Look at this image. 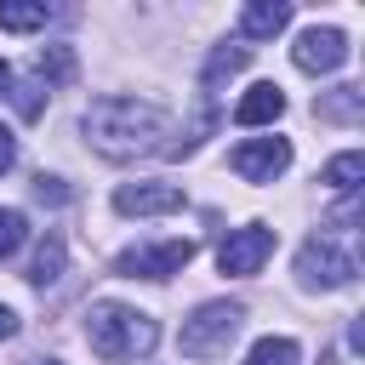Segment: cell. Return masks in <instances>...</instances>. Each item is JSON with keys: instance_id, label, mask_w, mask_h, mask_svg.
Masks as SVG:
<instances>
[{"instance_id": "6da1fadb", "label": "cell", "mask_w": 365, "mask_h": 365, "mask_svg": "<svg viewBox=\"0 0 365 365\" xmlns=\"http://www.w3.org/2000/svg\"><path fill=\"white\" fill-rule=\"evenodd\" d=\"M80 131L103 160H137V154L165 148L160 137L171 131V120L160 103H143V97H97L80 114Z\"/></svg>"}, {"instance_id": "7a4b0ae2", "label": "cell", "mask_w": 365, "mask_h": 365, "mask_svg": "<svg viewBox=\"0 0 365 365\" xmlns=\"http://www.w3.org/2000/svg\"><path fill=\"white\" fill-rule=\"evenodd\" d=\"M86 342H91L97 359L125 365V359H148V354H154L160 325H154V314H143V308H131V302H91V314H86Z\"/></svg>"}, {"instance_id": "3957f363", "label": "cell", "mask_w": 365, "mask_h": 365, "mask_svg": "<svg viewBox=\"0 0 365 365\" xmlns=\"http://www.w3.org/2000/svg\"><path fill=\"white\" fill-rule=\"evenodd\" d=\"M240 325H245V308H240V302H228V297L200 302V308L182 319L177 348H182V359H217V354H228V348H234Z\"/></svg>"}, {"instance_id": "277c9868", "label": "cell", "mask_w": 365, "mask_h": 365, "mask_svg": "<svg viewBox=\"0 0 365 365\" xmlns=\"http://www.w3.org/2000/svg\"><path fill=\"white\" fill-rule=\"evenodd\" d=\"M194 262V240H148V245H125L114 257V274L125 279H171Z\"/></svg>"}, {"instance_id": "5b68a950", "label": "cell", "mask_w": 365, "mask_h": 365, "mask_svg": "<svg viewBox=\"0 0 365 365\" xmlns=\"http://www.w3.org/2000/svg\"><path fill=\"white\" fill-rule=\"evenodd\" d=\"M354 274H359V262L336 245V240H302V251H297V279L308 285V291H342V285H354Z\"/></svg>"}, {"instance_id": "8992f818", "label": "cell", "mask_w": 365, "mask_h": 365, "mask_svg": "<svg viewBox=\"0 0 365 365\" xmlns=\"http://www.w3.org/2000/svg\"><path fill=\"white\" fill-rule=\"evenodd\" d=\"M274 257V228L268 222H245V228H228V240L217 245V268L234 274V279H251L262 274V262Z\"/></svg>"}, {"instance_id": "52a82bcc", "label": "cell", "mask_w": 365, "mask_h": 365, "mask_svg": "<svg viewBox=\"0 0 365 365\" xmlns=\"http://www.w3.org/2000/svg\"><path fill=\"white\" fill-rule=\"evenodd\" d=\"M291 63H297L302 74H336V68L348 63V34H342V29H331V23H314V29H302V34H297Z\"/></svg>"}, {"instance_id": "ba28073f", "label": "cell", "mask_w": 365, "mask_h": 365, "mask_svg": "<svg viewBox=\"0 0 365 365\" xmlns=\"http://www.w3.org/2000/svg\"><path fill=\"white\" fill-rule=\"evenodd\" d=\"M228 165H234L245 182H274V177L291 171V143H285V137H245V143H234Z\"/></svg>"}, {"instance_id": "9c48e42d", "label": "cell", "mask_w": 365, "mask_h": 365, "mask_svg": "<svg viewBox=\"0 0 365 365\" xmlns=\"http://www.w3.org/2000/svg\"><path fill=\"white\" fill-rule=\"evenodd\" d=\"M114 211H120V217H171V211H182V188H177V182H160V177H148V182H120V188H114Z\"/></svg>"}, {"instance_id": "30bf717a", "label": "cell", "mask_w": 365, "mask_h": 365, "mask_svg": "<svg viewBox=\"0 0 365 365\" xmlns=\"http://www.w3.org/2000/svg\"><path fill=\"white\" fill-rule=\"evenodd\" d=\"M279 114H285V91H279L274 80H257V86H251V91L234 103V120H240L245 131H257V125H274Z\"/></svg>"}, {"instance_id": "8fae6325", "label": "cell", "mask_w": 365, "mask_h": 365, "mask_svg": "<svg viewBox=\"0 0 365 365\" xmlns=\"http://www.w3.org/2000/svg\"><path fill=\"white\" fill-rule=\"evenodd\" d=\"M285 23H291V0H251L240 11V34L245 40H274Z\"/></svg>"}, {"instance_id": "7c38bea8", "label": "cell", "mask_w": 365, "mask_h": 365, "mask_svg": "<svg viewBox=\"0 0 365 365\" xmlns=\"http://www.w3.org/2000/svg\"><path fill=\"white\" fill-rule=\"evenodd\" d=\"M63 262H68V245H63V234H46L40 245H34V262H29V285H57L63 279Z\"/></svg>"}, {"instance_id": "4fadbf2b", "label": "cell", "mask_w": 365, "mask_h": 365, "mask_svg": "<svg viewBox=\"0 0 365 365\" xmlns=\"http://www.w3.org/2000/svg\"><path fill=\"white\" fill-rule=\"evenodd\" d=\"M46 17H51L46 0H0V29L6 34H34V29H46Z\"/></svg>"}, {"instance_id": "5bb4252c", "label": "cell", "mask_w": 365, "mask_h": 365, "mask_svg": "<svg viewBox=\"0 0 365 365\" xmlns=\"http://www.w3.org/2000/svg\"><path fill=\"white\" fill-rule=\"evenodd\" d=\"M359 177H365V154H359V148L336 154V160L319 171V182H325V188H336V194H354V188H359Z\"/></svg>"}, {"instance_id": "9a60e30c", "label": "cell", "mask_w": 365, "mask_h": 365, "mask_svg": "<svg viewBox=\"0 0 365 365\" xmlns=\"http://www.w3.org/2000/svg\"><path fill=\"white\" fill-rule=\"evenodd\" d=\"M245 365H297V342L291 336H257Z\"/></svg>"}, {"instance_id": "2e32d148", "label": "cell", "mask_w": 365, "mask_h": 365, "mask_svg": "<svg viewBox=\"0 0 365 365\" xmlns=\"http://www.w3.org/2000/svg\"><path fill=\"white\" fill-rule=\"evenodd\" d=\"M245 63H251V46H217V51H211V63H205V91H211L222 74H240Z\"/></svg>"}, {"instance_id": "e0dca14e", "label": "cell", "mask_w": 365, "mask_h": 365, "mask_svg": "<svg viewBox=\"0 0 365 365\" xmlns=\"http://www.w3.org/2000/svg\"><path fill=\"white\" fill-rule=\"evenodd\" d=\"M23 240H29V217L17 205H0V257H11Z\"/></svg>"}, {"instance_id": "ac0fdd59", "label": "cell", "mask_w": 365, "mask_h": 365, "mask_svg": "<svg viewBox=\"0 0 365 365\" xmlns=\"http://www.w3.org/2000/svg\"><path fill=\"white\" fill-rule=\"evenodd\" d=\"M40 74H46V80H68V74H74V57H68V46H51V51H40Z\"/></svg>"}, {"instance_id": "d6986e66", "label": "cell", "mask_w": 365, "mask_h": 365, "mask_svg": "<svg viewBox=\"0 0 365 365\" xmlns=\"http://www.w3.org/2000/svg\"><path fill=\"white\" fill-rule=\"evenodd\" d=\"M34 194H40L46 205H63V200H68V188H63V177H34Z\"/></svg>"}, {"instance_id": "ffe728a7", "label": "cell", "mask_w": 365, "mask_h": 365, "mask_svg": "<svg viewBox=\"0 0 365 365\" xmlns=\"http://www.w3.org/2000/svg\"><path fill=\"white\" fill-rule=\"evenodd\" d=\"M11 165H17V137H11L6 125H0V177H6Z\"/></svg>"}, {"instance_id": "44dd1931", "label": "cell", "mask_w": 365, "mask_h": 365, "mask_svg": "<svg viewBox=\"0 0 365 365\" xmlns=\"http://www.w3.org/2000/svg\"><path fill=\"white\" fill-rule=\"evenodd\" d=\"M17 108H23V114H40V97H34V86H23V91H17Z\"/></svg>"}, {"instance_id": "7402d4cb", "label": "cell", "mask_w": 365, "mask_h": 365, "mask_svg": "<svg viewBox=\"0 0 365 365\" xmlns=\"http://www.w3.org/2000/svg\"><path fill=\"white\" fill-rule=\"evenodd\" d=\"M6 336H17V314L0 302V342H6Z\"/></svg>"}, {"instance_id": "603a6c76", "label": "cell", "mask_w": 365, "mask_h": 365, "mask_svg": "<svg viewBox=\"0 0 365 365\" xmlns=\"http://www.w3.org/2000/svg\"><path fill=\"white\" fill-rule=\"evenodd\" d=\"M6 86H11V68H6V57H0V91H6Z\"/></svg>"}, {"instance_id": "cb8c5ba5", "label": "cell", "mask_w": 365, "mask_h": 365, "mask_svg": "<svg viewBox=\"0 0 365 365\" xmlns=\"http://www.w3.org/2000/svg\"><path fill=\"white\" fill-rule=\"evenodd\" d=\"M34 365H63V359H34Z\"/></svg>"}]
</instances>
